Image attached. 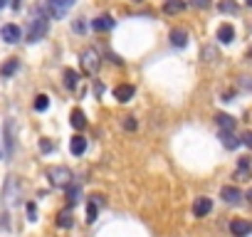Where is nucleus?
I'll return each mask as SVG.
<instances>
[{
    "instance_id": "f257e3e1",
    "label": "nucleus",
    "mask_w": 252,
    "mask_h": 237,
    "mask_svg": "<svg viewBox=\"0 0 252 237\" xmlns=\"http://www.w3.org/2000/svg\"><path fill=\"white\" fill-rule=\"evenodd\" d=\"M47 27H50V20L45 13H38V18H35L30 22V30H27V42H38V40H42L47 35Z\"/></svg>"
},
{
    "instance_id": "f03ea898",
    "label": "nucleus",
    "mask_w": 252,
    "mask_h": 237,
    "mask_svg": "<svg viewBox=\"0 0 252 237\" xmlns=\"http://www.w3.org/2000/svg\"><path fill=\"white\" fill-rule=\"evenodd\" d=\"M47 178H50L52 185H57V188H67L75 176H72V171H69L67 166H52V168H47Z\"/></svg>"
},
{
    "instance_id": "7ed1b4c3",
    "label": "nucleus",
    "mask_w": 252,
    "mask_h": 237,
    "mask_svg": "<svg viewBox=\"0 0 252 237\" xmlns=\"http://www.w3.org/2000/svg\"><path fill=\"white\" fill-rule=\"evenodd\" d=\"M82 72L87 77H94L99 72V52L94 47H89V50L82 52Z\"/></svg>"
},
{
    "instance_id": "20e7f679",
    "label": "nucleus",
    "mask_w": 252,
    "mask_h": 237,
    "mask_svg": "<svg viewBox=\"0 0 252 237\" xmlns=\"http://www.w3.org/2000/svg\"><path fill=\"white\" fill-rule=\"evenodd\" d=\"M0 35H3V40L8 45H15L20 42V37H22V30L18 25H3V30H0Z\"/></svg>"
},
{
    "instance_id": "39448f33",
    "label": "nucleus",
    "mask_w": 252,
    "mask_h": 237,
    "mask_svg": "<svg viewBox=\"0 0 252 237\" xmlns=\"http://www.w3.org/2000/svg\"><path fill=\"white\" fill-rule=\"evenodd\" d=\"M72 5H75V0H50V10L55 18H64Z\"/></svg>"
},
{
    "instance_id": "423d86ee",
    "label": "nucleus",
    "mask_w": 252,
    "mask_h": 237,
    "mask_svg": "<svg viewBox=\"0 0 252 237\" xmlns=\"http://www.w3.org/2000/svg\"><path fill=\"white\" fill-rule=\"evenodd\" d=\"M210 210H213V200H210V198H198V200L193 203V215L195 217H205Z\"/></svg>"
},
{
    "instance_id": "0eeeda50",
    "label": "nucleus",
    "mask_w": 252,
    "mask_h": 237,
    "mask_svg": "<svg viewBox=\"0 0 252 237\" xmlns=\"http://www.w3.org/2000/svg\"><path fill=\"white\" fill-rule=\"evenodd\" d=\"M134 94H136V89H134L131 84H119V87L114 89V99H116V101H121V104L131 101V99H134Z\"/></svg>"
},
{
    "instance_id": "6e6552de",
    "label": "nucleus",
    "mask_w": 252,
    "mask_h": 237,
    "mask_svg": "<svg viewBox=\"0 0 252 237\" xmlns=\"http://www.w3.org/2000/svg\"><path fill=\"white\" fill-rule=\"evenodd\" d=\"M230 232H233L235 237H247V235L252 232V225H250L247 220H233V222H230Z\"/></svg>"
},
{
    "instance_id": "1a4fd4ad",
    "label": "nucleus",
    "mask_w": 252,
    "mask_h": 237,
    "mask_svg": "<svg viewBox=\"0 0 252 237\" xmlns=\"http://www.w3.org/2000/svg\"><path fill=\"white\" fill-rule=\"evenodd\" d=\"M13 129H15V124H13V118H8L5 121V158H10L13 156V141H15V136H13Z\"/></svg>"
},
{
    "instance_id": "9d476101",
    "label": "nucleus",
    "mask_w": 252,
    "mask_h": 237,
    "mask_svg": "<svg viewBox=\"0 0 252 237\" xmlns=\"http://www.w3.org/2000/svg\"><path fill=\"white\" fill-rule=\"evenodd\" d=\"M92 27H94L97 32H106V30H112V27H114V20H112L109 15H99V18H94V20H92Z\"/></svg>"
},
{
    "instance_id": "9b49d317",
    "label": "nucleus",
    "mask_w": 252,
    "mask_h": 237,
    "mask_svg": "<svg viewBox=\"0 0 252 237\" xmlns=\"http://www.w3.org/2000/svg\"><path fill=\"white\" fill-rule=\"evenodd\" d=\"M220 198H223L225 203H237L240 198H242V193H240L237 188H233V185H225V188L220 190Z\"/></svg>"
},
{
    "instance_id": "f8f14e48",
    "label": "nucleus",
    "mask_w": 252,
    "mask_h": 237,
    "mask_svg": "<svg viewBox=\"0 0 252 237\" xmlns=\"http://www.w3.org/2000/svg\"><path fill=\"white\" fill-rule=\"evenodd\" d=\"M15 178L13 176H8V180H5V190H3V203L5 205H10L13 203V195H15Z\"/></svg>"
},
{
    "instance_id": "ddd939ff",
    "label": "nucleus",
    "mask_w": 252,
    "mask_h": 237,
    "mask_svg": "<svg viewBox=\"0 0 252 237\" xmlns=\"http://www.w3.org/2000/svg\"><path fill=\"white\" fill-rule=\"evenodd\" d=\"M69 151L75 153V156H82L87 151V138L84 136H75V138H72V143H69Z\"/></svg>"
},
{
    "instance_id": "4468645a",
    "label": "nucleus",
    "mask_w": 252,
    "mask_h": 237,
    "mask_svg": "<svg viewBox=\"0 0 252 237\" xmlns=\"http://www.w3.org/2000/svg\"><path fill=\"white\" fill-rule=\"evenodd\" d=\"M218 40H220V42H233V40H235V27L233 25H220V30H218Z\"/></svg>"
},
{
    "instance_id": "2eb2a0df",
    "label": "nucleus",
    "mask_w": 252,
    "mask_h": 237,
    "mask_svg": "<svg viewBox=\"0 0 252 237\" xmlns=\"http://www.w3.org/2000/svg\"><path fill=\"white\" fill-rule=\"evenodd\" d=\"M171 42H173L175 47H186V45H188V32H186V30H173V32H171Z\"/></svg>"
},
{
    "instance_id": "dca6fc26",
    "label": "nucleus",
    "mask_w": 252,
    "mask_h": 237,
    "mask_svg": "<svg viewBox=\"0 0 252 237\" xmlns=\"http://www.w3.org/2000/svg\"><path fill=\"white\" fill-rule=\"evenodd\" d=\"M69 121H72V126H75L77 131H82V129L87 126V118H84V114H82L79 109H75V111H72V116H69Z\"/></svg>"
},
{
    "instance_id": "f3484780",
    "label": "nucleus",
    "mask_w": 252,
    "mask_h": 237,
    "mask_svg": "<svg viewBox=\"0 0 252 237\" xmlns=\"http://www.w3.org/2000/svg\"><path fill=\"white\" fill-rule=\"evenodd\" d=\"M183 8H186V3H183V0H166V3H163V10H166L168 15L181 13Z\"/></svg>"
},
{
    "instance_id": "a211bd4d",
    "label": "nucleus",
    "mask_w": 252,
    "mask_h": 237,
    "mask_svg": "<svg viewBox=\"0 0 252 237\" xmlns=\"http://www.w3.org/2000/svg\"><path fill=\"white\" fill-rule=\"evenodd\" d=\"M77 82H79V74H77L75 69H64V87H67V89H75Z\"/></svg>"
},
{
    "instance_id": "6ab92c4d",
    "label": "nucleus",
    "mask_w": 252,
    "mask_h": 237,
    "mask_svg": "<svg viewBox=\"0 0 252 237\" xmlns=\"http://www.w3.org/2000/svg\"><path fill=\"white\" fill-rule=\"evenodd\" d=\"M215 118H218V124H220L223 131H233V129H235V118H233V116H228V114H218Z\"/></svg>"
},
{
    "instance_id": "aec40b11",
    "label": "nucleus",
    "mask_w": 252,
    "mask_h": 237,
    "mask_svg": "<svg viewBox=\"0 0 252 237\" xmlns=\"http://www.w3.org/2000/svg\"><path fill=\"white\" fill-rule=\"evenodd\" d=\"M220 141H223L225 148H237V146H240V141H237L230 131H220Z\"/></svg>"
},
{
    "instance_id": "412c9836",
    "label": "nucleus",
    "mask_w": 252,
    "mask_h": 237,
    "mask_svg": "<svg viewBox=\"0 0 252 237\" xmlns=\"http://www.w3.org/2000/svg\"><path fill=\"white\" fill-rule=\"evenodd\" d=\"M18 72V59H8L3 67H0V74H3V77H13Z\"/></svg>"
},
{
    "instance_id": "4be33fe9",
    "label": "nucleus",
    "mask_w": 252,
    "mask_h": 237,
    "mask_svg": "<svg viewBox=\"0 0 252 237\" xmlns=\"http://www.w3.org/2000/svg\"><path fill=\"white\" fill-rule=\"evenodd\" d=\"M57 225H59V227H69V225H72V213H69V208L59 213V217H57Z\"/></svg>"
},
{
    "instance_id": "5701e85b",
    "label": "nucleus",
    "mask_w": 252,
    "mask_h": 237,
    "mask_svg": "<svg viewBox=\"0 0 252 237\" xmlns=\"http://www.w3.org/2000/svg\"><path fill=\"white\" fill-rule=\"evenodd\" d=\"M47 106H50V97H47V94H38V99H35V109L45 111Z\"/></svg>"
},
{
    "instance_id": "b1692460",
    "label": "nucleus",
    "mask_w": 252,
    "mask_h": 237,
    "mask_svg": "<svg viewBox=\"0 0 252 237\" xmlns=\"http://www.w3.org/2000/svg\"><path fill=\"white\" fill-rule=\"evenodd\" d=\"M67 188H69V190H67V198H69V205H75V203L79 200V188H75V185H72V183H69Z\"/></svg>"
},
{
    "instance_id": "393cba45",
    "label": "nucleus",
    "mask_w": 252,
    "mask_h": 237,
    "mask_svg": "<svg viewBox=\"0 0 252 237\" xmlns=\"http://www.w3.org/2000/svg\"><path fill=\"white\" fill-rule=\"evenodd\" d=\"M97 213H99V208H97V200H92V203L87 205V222H94V220H97Z\"/></svg>"
},
{
    "instance_id": "a878e982",
    "label": "nucleus",
    "mask_w": 252,
    "mask_h": 237,
    "mask_svg": "<svg viewBox=\"0 0 252 237\" xmlns=\"http://www.w3.org/2000/svg\"><path fill=\"white\" fill-rule=\"evenodd\" d=\"M220 10H223V13H235L237 8H235L233 0H223V3H220Z\"/></svg>"
},
{
    "instance_id": "bb28decb",
    "label": "nucleus",
    "mask_w": 252,
    "mask_h": 237,
    "mask_svg": "<svg viewBox=\"0 0 252 237\" xmlns=\"http://www.w3.org/2000/svg\"><path fill=\"white\" fill-rule=\"evenodd\" d=\"M27 220H38V208H35V203H27Z\"/></svg>"
},
{
    "instance_id": "cd10ccee",
    "label": "nucleus",
    "mask_w": 252,
    "mask_h": 237,
    "mask_svg": "<svg viewBox=\"0 0 252 237\" xmlns=\"http://www.w3.org/2000/svg\"><path fill=\"white\" fill-rule=\"evenodd\" d=\"M124 129H126V131H134V129H136V118H134V116H126V118H124Z\"/></svg>"
},
{
    "instance_id": "c85d7f7f",
    "label": "nucleus",
    "mask_w": 252,
    "mask_h": 237,
    "mask_svg": "<svg viewBox=\"0 0 252 237\" xmlns=\"http://www.w3.org/2000/svg\"><path fill=\"white\" fill-rule=\"evenodd\" d=\"M40 148L47 153V151H52V141H47V138H42V143H40Z\"/></svg>"
},
{
    "instance_id": "c756f323",
    "label": "nucleus",
    "mask_w": 252,
    "mask_h": 237,
    "mask_svg": "<svg viewBox=\"0 0 252 237\" xmlns=\"http://www.w3.org/2000/svg\"><path fill=\"white\" fill-rule=\"evenodd\" d=\"M193 5H195V8H208L210 0H193Z\"/></svg>"
},
{
    "instance_id": "7c9ffc66",
    "label": "nucleus",
    "mask_w": 252,
    "mask_h": 237,
    "mask_svg": "<svg viewBox=\"0 0 252 237\" xmlns=\"http://www.w3.org/2000/svg\"><path fill=\"white\" fill-rule=\"evenodd\" d=\"M242 141H245V143H247V146L252 148V131H247V134L242 136Z\"/></svg>"
},
{
    "instance_id": "2f4dec72",
    "label": "nucleus",
    "mask_w": 252,
    "mask_h": 237,
    "mask_svg": "<svg viewBox=\"0 0 252 237\" xmlns=\"http://www.w3.org/2000/svg\"><path fill=\"white\" fill-rule=\"evenodd\" d=\"M5 3H8V0H0V10H3V8H5Z\"/></svg>"
},
{
    "instance_id": "473e14b6",
    "label": "nucleus",
    "mask_w": 252,
    "mask_h": 237,
    "mask_svg": "<svg viewBox=\"0 0 252 237\" xmlns=\"http://www.w3.org/2000/svg\"><path fill=\"white\" fill-rule=\"evenodd\" d=\"M0 158H5V151H3V148H0Z\"/></svg>"
},
{
    "instance_id": "72a5a7b5",
    "label": "nucleus",
    "mask_w": 252,
    "mask_h": 237,
    "mask_svg": "<svg viewBox=\"0 0 252 237\" xmlns=\"http://www.w3.org/2000/svg\"><path fill=\"white\" fill-rule=\"evenodd\" d=\"M247 198H250V203H252V190H250V193H247Z\"/></svg>"
},
{
    "instance_id": "f704fd0d",
    "label": "nucleus",
    "mask_w": 252,
    "mask_h": 237,
    "mask_svg": "<svg viewBox=\"0 0 252 237\" xmlns=\"http://www.w3.org/2000/svg\"><path fill=\"white\" fill-rule=\"evenodd\" d=\"M247 5H250V8H252V0H247Z\"/></svg>"
}]
</instances>
